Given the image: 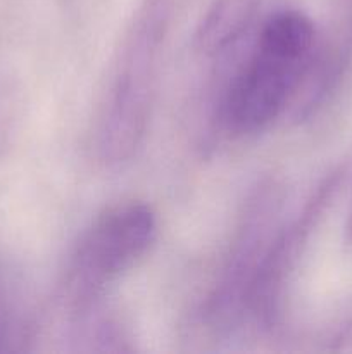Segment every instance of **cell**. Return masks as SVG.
I'll list each match as a JSON object with an SVG mask.
<instances>
[{
  "instance_id": "cell-1",
  "label": "cell",
  "mask_w": 352,
  "mask_h": 354,
  "mask_svg": "<svg viewBox=\"0 0 352 354\" xmlns=\"http://www.w3.org/2000/svg\"><path fill=\"white\" fill-rule=\"evenodd\" d=\"M320 44L316 26L300 10L283 9L259 21L213 93L211 127L231 138L268 130L295 104Z\"/></svg>"
},
{
  "instance_id": "cell-2",
  "label": "cell",
  "mask_w": 352,
  "mask_h": 354,
  "mask_svg": "<svg viewBox=\"0 0 352 354\" xmlns=\"http://www.w3.org/2000/svg\"><path fill=\"white\" fill-rule=\"evenodd\" d=\"M169 0H144L114 57L93 128V151L106 166L130 161L144 142L154 107L169 28Z\"/></svg>"
},
{
  "instance_id": "cell-3",
  "label": "cell",
  "mask_w": 352,
  "mask_h": 354,
  "mask_svg": "<svg viewBox=\"0 0 352 354\" xmlns=\"http://www.w3.org/2000/svg\"><path fill=\"white\" fill-rule=\"evenodd\" d=\"M157 237V214L128 201L104 211L81 234L62 280V303L72 318L100 306L113 286L135 268Z\"/></svg>"
},
{
  "instance_id": "cell-4",
  "label": "cell",
  "mask_w": 352,
  "mask_h": 354,
  "mask_svg": "<svg viewBox=\"0 0 352 354\" xmlns=\"http://www.w3.org/2000/svg\"><path fill=\"white\" fill-rule=\"evenodd\" d=\"M283 187L262 180L245 201L216 277L200 304L199 318L209 334L230 335L247 322L248 299L271 239L282 223Z\"/></svg>"
},
{
  "instance_id": "cell-5",
  "label": "cell",
  "mask_w": 352,
  "mask_h": 354,
  "mask_svg": "<svg viewBox=\"0 0 352 354\" xmlns=\"http://www.w3.org/2000/svg\"><path fill=\"white\" fill-rule=\"evenodd\" d=\"M342 178L344 173L338 169L324 176L302 209H299V213L289 221L280 223L262 259L248 299L247 322H254L264 330H273L282 324L286 297L299 270L300 259L321 218L333 201Z\"/></svg>"
},
{
  "instance_id": "cell-6",
  "label": "cell",
  "mask_w": 352,
  "mask_h": 354,
  "mask_svg": "<svg viewBox=\"0 0 352 354\" xmlns=\"http://www.w3.org/2000/svg\"><path fill=\"white\" fill-rule=\"evenodd\" d=\"M259 0H216L195 35V50L216 64L233 57L259 23Z\"/></svg>"
},
{
  "instance_id": "cell-7",
  "label": "cell",
  "mask_w": 352,
  "mask_h": 354,
  "mask_svg": "<svg viewBox=\"0 0 352 354\" xmlns=\"http://www.w3.org/2000/svg\"><path fill=\"white\" fill-rule=\"evenodd\" d=\"M2 286V283H0ZM6 303H3V292H2V287H0V342H3V337H6Z\"/></svg>"
},
{
  "instance_id": "cell-8",
  "label": "cell",
  "mask_w": 352,
  "mask_h": 354,
  "mask_svg": "<svg viewBox=\"0 0 352 354\" xmlns=\"http://www.w3.org/2000/svg\"><path fill=\"white\" fill-rule=\"evenodd\" d=\"M345 232H347V239H349V242H351V244H352V203H351V209H349L347 227H345Z\"/></svg>"
},
{
  "instance_id": "cell-9",
  "label": "cell",
  "mask_w": 352,
  "mask_h": 354,
  "mask_svg": "<svg viewBox=\"0 0 352 354\" xmlns=\"http://www.w3.org/2000/svg\"><path fill=\"white\" fill-rule=\"evenodd\" d=\"M349 2V7H351V10H352V0H347Z\"/></svg>"
}]
</instances>
